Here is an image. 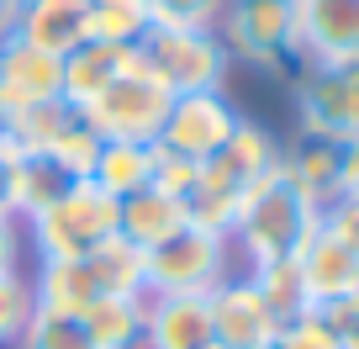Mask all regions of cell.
<instances>
[{
    "instance_id": "6da1fadb",
    "label": "cell",
    "mask_w": 359,
    "mask_h": 349,
    "mask_svg": "<svg viewBox=\"0 0 359 349\" xmlns=\"http://www.w3.org/2000/svg\"><path fill=\"white\" fill-rule=\"evenodd\" d=\"M323 228V206L291 180V169H269L264 180L238 202V217L227 228L233 238V254L238 265L259 270V265H280V259H296L306 249V238Z\"/></svg>"
},
{
    "instance_id": "7a4b0ae2",
    "label": "cell",
    "mask_w": 359,
    "mask_h": 349,
    "mask_svg": "<svg viewBox=\"0 0 359 349\" xmlns=\"http://www.w3.org/2000/svg\"><path fill=\"white\" fill-rule=\"evenodd\" d=\"M285 143L269 127L259 122H238V133L196 169V185L185 191V206H191V223L196 228H212V233H227L238 217V202L264 180L269 169H280Z\"/></svg>"
},
{
    "instance_id": "3957f363",
    "label": "cell",
    "mask_w": 359,
    "mask_h": 349,
    "mask_svg": "<svg viewBox=\"0 0 359 349\" xmlns=\"http://www.w3.org/2000/svg\"><path fill=\"white\" fill-rule=\"evenodd\" d=\"M22 228H27V244H32L37 265H48V259H85L122 233V202L106 196L95 180H74V191L58 196L53 206H43L37 217H27Z\"/></svg>"
},
{
    "instance_id": "277c9868",
    "label": "cell",
    "mask_w": 359,
    "mask_h": 349,
    "mask_svg": "<svg viewBox=\"0 0 359 349\" xmlns=\"http://www.w3.org/2000/svg\"><path fill=\"white\" fill-rule=\"evenodd\" d=\"M243 275L233 238L212 228H180L175 238L143 249V286L148 296H212L222 281Z\"/></svg>"
},
{
    "instance_id": "5b68a950",
    "label": "cell",
    "mask_w": 359,
    "mask_h": 349,
    "mask_svg": "<svg viewBox=\"0 0 359 349\" xmlns=\"http://www.w3.org/2000/svg\"><path fill=\"white\" fill-rule=\"evenodd\" d=\"M169 106H175V96L148 74V64L137 58V48H133L127 69L90 106H79V112H85V122L95 127L106 143H158Z\"/></svg>"
},
{
    "instance_id": "8992f818",
    "label": "cell",
    "mask_w": 359,
    "mask_h": 349,
    "mask_svg": "<svg viewBox=\"0 0 359 349\" xmlns=\"http://www.w3.org/2000/svg\"><path fill=\"white\" fill-rule=\"evenodd\" d=\"M137 58L148 64V74L169 96L227 91V74H233V58H227L222 37L201 32V27H154L137 43Z\"/></svg>"
},
{
    "instance_id": "52a82bcc",
    "label": "cell",
    "mask_w": 359,
    "mask_h": 349,
    "mask_svg": "<svg viewBox=\"0 0 359 349\" xmlns=\"http://www.w3.org/2000/svg\"><path fill=\"white\" fill-rule=\"evenodd\" d=\"M217 37L233 64L280 74L296 64V0H227Z\"/></svg>"
},
{
    "instance_id": "ba28073f",
    "label": "cell",
    "mask_w": 359,
    "mask_h": 349,
    "mask_svg": "<svg viewBox=\"0 0 359 349\" xmlns=\"http://www.w3.org/2000/svg\"><path fill=\"white\" fill-rule=\"evenodd\" d=\"M296 127L359 143V64H296Z\"/></svg>"
},
{
    "instance_id": "9c48e42d",
    "label": "cell",
    "mask_w": 359,
    "mask_h": 349,
    "mask_svg": "<svg viewBox=\"0 0 359 349\" xmlns=\"http://www.w3.org/2000/svg\"><path fill=\"white\" fill-rule=\"evenodd\" d=\"M243 112L227 101V91H196V96H175L164 117V133H158V148L191 159V164H206L227 138L238 133Z\"/></svg>"
},
{
    "instance_id": "30bf717a",
    "label": "cell",
    "mask_w": 359,
    "mask_h": 349,
    "mask_svg": "<svg viewBox=\"0 0 359 349\" xmlns=\"http://www.w3.org/2000/svg\"><path fill=\"white\" fill-rule=\"evenodd\" d=\"M48 101H64V64L53 53H37L22 37H6L0 43V127Z\"/></svg>"
},
{
    "instance_id": "8fae6325",
    "label": "cell",
    "mask_w": 359,
    "mask_h": 349,
    "mask_svg": "<svg viewBox=\"0 0 359 349\" xmlns=\"http://www.w3.org/2000/svg\"><path fill=\"white\" fill-rule=\"evenodd\" d=\"M296 64H359V0H296Z\"/></svg>"
},
{
    "instance_id": "7c38bea8",
    "label": "cell",
    "mask_w": 359,
    "mask_h": 349,
    "mask_svg": "<svg viewBox=\"0 0 359 349\" xmlns=\"http://www.w3.org/2000/svg\"><path fill=\"white\" fill-rule=\"evenodd\" d=\"M206 302H212V334H217L222 349H259V344H269V338L280 334V323L269 317L264 296L254 291L248 275L222 281Z\"/></svg>"
},
{
    "instance_id": "4fadbf2b",
    "label": "cell",
    "mask_w": 359,
    "mask_h": 349,
    "mask_svg": "<svg viewBox=\"0 0 359 349\" xmlns=\"http://www.w3.org/2000/svg\"><path fill=\"white\" fill-rule=\"evenodd\" d=\"M16 37L37 53L69 58L79 43H90V0H22Z\"/></svg>"
},
{
    "instance_id": "5bb4252c",
    "label": "cell",
    "mask_w": 359,
    "mask_h": 349,
    "mask_svg": "<svg viewBox=\"0 0 359 349\" xmlns=\"http://www.w3.org/2000/svg\"><path fill=\"white\" fill-rule=\"evenodd\" d=\"M212 302L206 296H148L143 349H212Z\"/></svg>"
},
{
    "instance_id": "9a60e30c",
    "label": "cell",
    "mask_w": 359,
    "mask_h": 349,
    "mask_svg": "<svg viewBox=\"0 0 359 349\" xmlns=\"http://www.w3.org/2000/svg\"><path fill=\"white\" fill-rule=\"evenodd\" d=\"M280 164L291 169V180L312 196L317 206H333L344 196V175H348V143H333V138H312L296 133V143L280 154Z\"/></svg>"
},
{
    "instance_id": "2e32d148",
    "label": "cell",
    "mask_w": 359,
    "mask_h": 349,
    "mask_svg": "<svg viewBox=\"0 0 359 349\" xmlns=\"http://www.w3.org/2000/svg\"><path fill=\"white\" fill-rule=\"evenodd\" d=\"M302 265V281L312 291V302H333V296H348L359 291V254L333 233V228H317L306 238V249L296 254Z\"/></svg>"
},
{
    "instance_id": "e0dca14e",
    "label": "cell",
    "mask_w": 359,
    "mask_h": 349,
    "mask_svg": "<svg viewBox=\"0 0 359 349\" xmlns=\"http://www.w3.org/2000/svg\"><path fill=\"white\" fill-rule=\"evenodd\" d=\"M180 228H191V206H185V196H175V191L148 185V191H133L122 202V238L137 244V249L164 244V238H175Z\"/></svg>"
},
{
    "instance_id": "ac0fdd59",
    "label": "cell",
    "mask_w": 359,
    "mask_h": 349,
    "mask_svg": "<svg viewBox=\"0 0 359 349\" xmlns=\"http://www.w3.org/2000/svg\"><path fill=\"white\" fill-rule=\"evenodd\" d=\"M127 58H133V48L101 43V37L79 43L69 58H58V64H64V101H69V106H90V101H95V96H101L106 85L127 69Z\"/></svg>"
},
{
    "instance_id": "d6986e66",
    "label": "cell",
    "mask_w": 359,
    "mask_h": 349,
    "mask_svg": "<svg viewBox=\"0 0 359 349\" xmlns=\"http://www.w3.org/2000/svg\"><path fill=\"white\" fill-rule=\"evenodd\" d=\"M90 275V291H95V302H111V296H148L143 286V249L127 244L122 233L111 238V244H101L95 254L79 259Z\"/></svg>"
},
{
    "instance_id": "ffe728a7",
    "label": "cell",
    "mask_w": 359,
    "mask_h": 349,
    "mask_svg": "<svg viewBox=\"0 0 359 349\" xmlns=\"http://www.w3.org/2000/svg\"><path fill=\"white\" fill-rule=\"evenodd\" d=\"M79 175H69L64 164H58L48 148H22L16 154V217H37L43 206H53L58 196L74 191Z\"/></svg>"
},
{
    "instance_id": "44dd1931",
    "label": "cell",
    "mask_w": 359,
    "mask_h": 349,
    "mask_svg": "<svg viewBox=\"0 0 359 349\" xmlns=\"http://www.w3.org/2000/svg\"><path fill=\"white\" fill-rule=\"evenodd\" d=\"M90 180L116 202H127L133 191H148L154 185V143H106Z\"/></svg>"
},
{
    "instance_id": "7402d4cb",
    "label": "cell",
    "mask_w": 359,
    "mask_h": 349,
    "mask_svg": "<svg viewBox=\"0 0 359 349\" xmlns=\"http://www.w3.org/2000/svg\"><path fill=\"white\" fill-rule=\"evenodd\" d=\"M90 334L101 349H143V328H148V296H111L95 302L85 312Z\"/></svg>"
},
{
    "instance_id": "603a6c76",
    "label": "cell",
    "mask_w": 359,
    "mask_h": 349,
    "mask_svg": "<svg viewBox=\"0 0 359 349\" xmlns=\"http://www.w3.org/2000/svg\"><path fill=\"white\" fill-rule=\"evenodd\" d=\"M248 281H254V291L264 296V307H269V317L275 323H291V317H302V312H312V291H306V281H302V265L296 259H280V265H259V270H248Z\"/></svg>"
},
{
    "instance_id": "cb8c5ba5",
    "label": "cell",
    "mask_w": 359,
    "mask_h": 349,
    "mask_svg": "<svg viewBox=\"0 0 359 349\" xmlns=\"http://www.w3.org/2000/svg\"><path fill=\"white\" fill-rule=\"evenodd\" d=\"M148 32H154V6L148 0H90V37L137 48Z\"/></svg>"
},
{
    "instance_id": "d4e9b609",
    "label": "cell",
    "mask_w": 359,
    "mask_h": 349,
    "mask_svg": "<svg viewBox=\"0 0 359 349\" xmlns=\"http://www.w3.org/2000/svg\"><path fill=\"white\" fill-rule=\"evenodd\" d=\"M16 349H101L90 334L85 312H58V307H37L27 317V334L16 338Z\"/></svg>"
},
{
    "instance_id": "484cf974",
    "label": "cell",
    "mask_w": 359,
    "mask_h": 349,
    "mask_svg": "<svg viewBox=\"0 0 359 349\" xmlns=\"http://www.w3.org/2000/svg\"><path fill=\"white\" fill-rule=\"evenodd\" d=\"M101 148H106V138L95 133V127L85 122V112L74 106V117L64 122V133L53 138V148L48 154L58 159V164L69 169V175H79V180H90V169H95V159H101Z\"/></svg>"
},
{
    "instance_id": "4316f807",
    "label": "cell",
    "mask_w": 359,
    "mask_h": 349,
    "mask_svg": "<svg viewBox=\"0 0 359 349\" xmlns=\"http://www.w3.org/2000/svg\"><path fill=\"white\" fill-rule=\"evenodd\" d=\"M69 117H74L69 101H48V106H32V112L11 117V122L0 127V138H11L16 148H53V138L64 133Z\"/></svg>"
},
{
    "instance_id": "83f0119b",
    "label": "cell",
    "mask_w": 359,
    "mask_h": 349,
    "mask_svg": "<svg viewBox=\"0 0 359 349\" xmlns=\"http://www.w3.org/2000/svg\"><path fill=\"white\" fill-rule=\"evenodd\" d=\"M37 312V291H32V275L16 270V275H0V349H16V338L27 334V317Z\"/></svg>"
},
{
    "instance_id": "f1b7e54d",
    "label": "cell",
    "mask_w": 359,
    "mask_h": 349,
    "mask_svg": "<svg viewBox=\"0 0 359 349\" xmlns=\"http://www.w3.org/2000/svg\"><path fill=\"white\" fill-rule=\"evenodd\" d=\"M154 6V27H201V32H217L227 0H148Z\"/></svg>"
},
{
    "instance_id": "f546056e",
    "label": "cell",
    "mask_w": 359,
    "mask_h": 349,
    "mask_svg": "<svg viewBox=\"0 0 359 349\" xmlns=\"http://www.w3.org/2000/svg\"><path fill=\"white\" fill-rule=\"evenodd\" d=\"M275 344L280 349H344V338L333 334V328L323 323V312H302L291 317V323H280V334H275Z\"/></svg>"
},
{
    "instance_id": "4dcf8cb0",
    "label": "cell",
    "mask_w": 359,
    "mask_h": 349,
    "mask_svg": "<svg viewBox=\"0 0 359 349\" xmlns=\"http://www.w3.org/2000/svg\"><path fill=\"white\" fill-rule=\"evenodd\" d=\"M317 312H323V323L344 338V349H359V291L333 296V302H317Z\"/></svg>"
},
{
    "instance_id": "1f68e13d",
    "label": "cell",
    "mask_w": 359,
    "mask_h": 349,
    "mask_svg": "<svg viewBox=\"0 0 359 349\" xmlns=\"http://www.w3.org/2000/svg\"><path fill=\"white\" fill-rule=\"evenodd\" d=\"M16 154L11 138H0V223H22L16 217Z\"/></svg>"
},
{
    "instance_id": "d6a6232c",
    "label": "cell",
    "mask_w": 359,
    "mask_h": 349,
    "mask_svg": "<svg viewBox=\"0 0 359 349\" xmlns=\"http://www.w3.org/2000/svg\"><path fill=\"white\" fill-rule=\"evenodd\" d=\"M323 228H333V233L359 254V196H338V202L323 212Z\"/></svg>"
},
{
    "instance_id": "836d02e7",
    "label": "cell",
    "mask_w": 359,
    "mask_h": 349,
    "mask_svg": "<svg viewBox=\"0 0 359 349\" xmlns=\"http://www.w3.org/2000/svg\"><path fill=\"white\" fill-rule=\"evenodd\" d=\"M27 254V228L22 223H0V275H16Z\"/></svg>"
},
{
    "instance_id": "e575fe53",
    "label": "cell",
    "mask_w": 359,
    "mask_h": 349,
    "mask_svg": "<svg viewBox=\"0 0 359 349\" xmlns=\"http://www.w3.org/2000/svg\"><path fill=\"white\" fill-rule=\"evenodd\" d=\"M16 22H22V0H0V43L16 37Z\"/></svg>"
},
{
    "instance_id": "d590c367",
    "label": "cell",
    "mask_w": 359,
    "mask_h": 349,
    "mask_svg": "<svg viewBox=\"0 0 359 349\" xmlns=\"http://www.w3.org/2000/svg\"><path fill=\"white\" fill-rule=\"evenodd\" d=\"M344 196H359V143H348V175H344Z\"/></svg>"
},
{
    "instance_id": "8d00e7d4",
    "label": "cell",
    "mask_w": 359,
    "mask_h": 349,
    "mask_svg": "<svg viewBox=\"0 0 359 349\" xmlns=\"http://www.w3.org/2000/svg\"><path fill=\"white\" fill-rule=\"evenodd\" d=\"M259 349H280V344H275V338H269V344H259Z\"/></svg>"
},
{
    "instance_id": "74e56055",
    "label": "cell",
    "mask_w": 359,
    "mask_h": 349,
    "mask_svg": "<svg viewBox=\"0 0 359 349\" xmlns=\"http://www.w3.org/2000/svg\"><path fill=\"white\" fill-rule=\"evenodd\" d=\"M212 349H222V344H212Z\"/></svg>"
}]
</instances>
